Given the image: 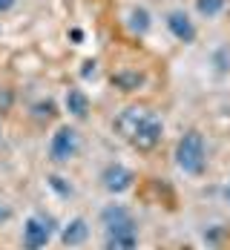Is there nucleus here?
<instances>
[{
    "instance_id": "9b49d317",
    "label": "nucleus",
    "mask_w": 230,
    "mask_h": 250,
    "mask_svg": "<svg viewBox=\"0 0 230 250\" xmlns=\"http://www.w3.org/2000/svg\"><path fill=\"white\" fill-rule=\"evenodd\" d=\"M112 86L121 92H138L144 86V75L135 69H118V72H112Z\"/></svg>"
},
{
    "instance_id": "2eb2a0df",
    "label": "nucleus",
    "mask_w": 230,
    "mask_h": 250,
    "mask_svg": "<svg viewBox=\"0 0 230 250\" xmlns=\"http://www.w3.org/2000/svg\"><path fill=\"white\" fill-rule=\"evenodd\" d=\"M196 9H199V15H205V18H216V15L225 9V0H196Z\"/></svg>"
},
{
    "instance_id": "4468645a",
    "label": "nucleus",
    "mask_w": 230,
    "mask_h": 250,
    "mask_svg": "<svg viewBox=\"0 0 230 250\" xmlns=\"http://www.w3.org/2000/svg\"><path fill=\"white\" fill-rule=\"evenodd\" d=\"M46 184H49L52 193H58L61 199H69V196L75 193V187H72V181H69L66 175H58V173H55V175H49V178H46Z\"/></svg>"
},
{
    "instance_id": "39448f33",
    "label": "nucleus",
    "mask_w": 230,
    "mask_h": 250,
    "mask_svg": "<svg viewBox=\"0 0 230 250\" xmlns=\"http://www.w3.org/2000/svg\"><path fill=\"white\" fill-rule=\"evenodd\" d=\"M132 184H135V173L129 170L127 164H121V161H112V164H106L101 170V187L106 193H112V196L127 193Z\"/></svg>"
},
{
    "instance_id": "a211bd4d",
    "label": "nucleus",
    "mask_w": 230,
    "mask_h": 250,
    "mask_svg": "<svg viewBox=\"0 0 230 250\" xmlns=\"http://www.w3.org/2000/svg\"><path fill=\"white\" fill-rule=\"evenodd\" d=\"M15 3H18V0H0V15L9 12V9H15Z\"/></svg>"
},
{
    "instance_id": "6ab92c4d",
    "label": "nucleus",
    "mask_w": 230,
    "mask_h": 250,
    "mask_svg": "<svg viewBox=\"0 0 230 250\" xmlns=\"http://www.w3.org/2000/svg\"><path fill=\"white\" fill-rule=\"evenodd\" d=\"M222 196H225V201H228V204H230V181H228V184H225V190H222Z\"/></svg>"
},
{
    "instance_id": "f3484780",
    "label": "nucleus",
    "mask_w": 230,
    "mask_h": 250,
    "mask_svg": "<svg viewBox=\"0 0 230 250\" xmlns=\"http://www.w3.org/2000/svg\"><path fill=\"white\" fill-rule=\"evenodd\" d=\"M9 219H12V207H9V204H3V201H0V225H6V222H9Z\"/></svg>"
},
{
    "instance_id": "dca6fc26",
    "label": "nucleus",
    "mask_w": 230,
    "mask_h": 250,
    "mask_svg": "<svg viewBox=\"0 0 230 250\" xmlns=\"http://www.w3.org/2000/svg\"><path fill=\"white\" fill-rule=\"evenodd\" d=\"M32 112H35V118H52L55 115V101H38L35 106H32Z\"/></svg>"
},
{
    "instance_id": "20e7f679",
    "label": "nucleus",
    "mask_w": 230,
    "mask_h": 250,
    "mask_svg": "<svg viewBox=\"0 0 230 250\" xmlns=\"http://www.w3.org/2000/svg\"><path fill=\"white\" fill-rule=\"evenodd\" d=\"M104 233H138V222L127 204H106L101 210Z\"/></svg>"
},
{
    "instance_id": "0eeeda50",
    "label": "nucleus",
    "mask_w": 230,
    "mask_h": 250,
    "mask_svg": "<svg viewBox=\"0 0 230 250\" xmlns=\"http://www.w3.org/2000/svg\"><path fill=\"white\" fill-rule=\"evenodd\" d=\"M153 109H147V106H127V109H121L118 112V118H115V132L121 135V138H127L132 141V135L138 132V126L147 121V115H150Z\"/></svg>"
},
{
    "instance_id": "7ed1b4c3",
    "label": "nucleus",
    "mask_w": 230,
    "mask_h": 250,
    "mask_svg": "<svg viewBox=\"0 0 230 250\" xmlns=\"http://www.w3.org/2000/svg\"><path fill=\"white\" fill-rule=\"evenodd\" d=\"M78 150H81V135H78V129L69 126V124H63L52 132L46 155H49L52 164H69L78 155Z\"/></svg>"
},
{
    "instance_id": "f8f14e48",
    "label": "nucleus",
    "mask_w": 230,
    "mask_h": 250,
    "mask_svg": "<svg viewBox=\"0 0 230 250\" xmlns=\"http://www.w3.org/2000/svg\"><path fill=\"white\" fill-rule=\"evenodd\" d=\"M104 250H138V233H104Z\"/></svg>"
},
{
    "instance_id": "ddd939ff",
    "label": "nucleus",
    "mask_w": 230,
    "mask_h": 250,
    "mask_svg": "<svg viewBox=\"0 0 230 250\" xmlns=\"http://www.w3.org/2000/svg\"><path fill=\"white\" fill-rule=\"evenodd\" d=\"M129 29H132L135 35H144V32L150 29V12H147L144 6H132V9H129Z\"/></svg>"
},
{
    "instance_id": "423d86ee",
    "label": "nucleus",
    "mask_w": 230,
    "mask_h": 250,
    "mask_svg": "<svg viewBox=\"0 0 230 250\" xmlns=\"http://www.w3.org/2000/svg\"><path fill=\"white\" fill-rule=\"evenodd\" d=\"M161 138H164V121H161V115L150 112L147 121L138 126V132L132 135L129 144H132L135 150H155V147L161 144Z\"/></svg>"
},
{
    "instance_id": "f257e3e1",
    "label": "nucleus",
    "mask_w": 230,
    "mask_h": 250,
    "mask_svg": "<svg viewBox=\"0 0 230 250\" xmlns=\"http://www.w3.org/2000/svg\"><path fill=\"white\" fill-rule=\"evenodd\" d=\"M176 167L190 178H199L207 167V144L199 129H187L176 141Z\"/></svg>"
},
{
    "instance_id": "6e6552de",
    "label": "nucleus",
    "mask_w": 230,
    "mask_h": 250,
    "mask_svg": "<svg viewBox=\"0 0 230 250\" xmlns=\"http://www.w3.org/2000/svg\"><path fill=\"white\" fill-rule=\"evenodd\" d=\"M164 23L170 29V35H173L176 41H181V43H193V41H196V26H193V21H190L184 12H179V9H173Z\"/></svg>"
},
{
    "instance_id": "f03ea898",
    "label": "nucleus",
    "mask_w": 230,
    "mask_h": 250,
    "mask_svg": "<svg viewBox=\"0 0 230 250\" xmlns=\"http://www.w3.org/2000/svg\"><path fill=\"white\" fill-rule=\"evenodd\" d=\"M55 230H58L55 216H49V213H32L23 222L21 245H23V250H43L52 242Z\"/></svg>"
},
{
    "instance_id": "9d476101",
    "label": "nucleus",
    "mask_w": 230,
    "mask_h": 250,
    "mask_svg": "<svg viewBox=\"0 0 230 250\" xmlns=\"http://www.w3.org/2000/svg\"><path fill=\"white\" fill-rule=\"evenodd\" d=\"M63 106H66V112L78 118V121H84L86 115H89V95L84 92V89H66V95H63Z\"/></svg>"
},
{
    "instance_id": "1a4fd4ad",
    "label": "nucleus",
    "mask_w": 230,
    "mask_h": 250,
    "mask_svg": "<svg viewBox=\"0 0 230 250\" xmlns=\"http://www.w3.org/2000/svg\"><path fill=\"white\" fill-rule=\"evenodd\" d=\"M86 239H89V222L84 216H75V219H69L66 225L61 227V242L66 248H81Z\"/></svg>"
}]
</instances>
